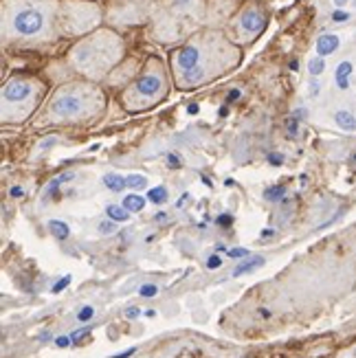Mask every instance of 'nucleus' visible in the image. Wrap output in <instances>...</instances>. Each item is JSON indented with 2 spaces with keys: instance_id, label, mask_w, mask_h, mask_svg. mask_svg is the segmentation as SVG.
Here are the masks:
<instances>
[{
  "instance_id": "1",
  "label": "nucleus",
  "mask_w": 356,
  "mask_h": 358,
  "mask_svg": "<svg viewBox=\"0 0 356 358\" xmlns=\"http://www.w3.org/2000/svg\"><path fill=\"white\" fill-rule=\"evenodd\" d=\"M242 62L240 44L220 29H200L169 53V73L178 90H196L236 71Z\"/></svg>"
},
{
  "instance_id": "2",
  "label": "nucleus",
  "mask_w": 356,
  "mask_h": 358,
  "mask_svg": "<svg viewBox=\"0 0 356 358\" xmlns=\"http://www.w3.org/2000/svg\"><path fill=\"white\" fill-rule=\"evenodd\" d=\"M59 0H3L5 46H44L55 42L59 31Z\"/></svg>"
},
{
  "instance_id": "3",
  "label": "nucleus",
  "mask_w": 356,
  "mask_h": 358,
  "mask_svg": "<svg viewBox=\"0 0 356 358\" xmlns=\"http://www.w3.org/2000/svg\"><path fill=\"white\" fill-rule=\"evenodd\" d=\"M106 103V92L97 82H66L46 101L40 123L42 126H86L101 119Z\"/></svg>"
},
{
  "instance_id": "4",
  "label": "nucleus",
  "mask_w": 356,
  "mask_h": 358,
  "mask_svg": "<svg viewBox=\"0 0 356 358\" xmlns=\"http://www.w3.org/2000/svg\"><path fill=\"white\" fill-rule=\"evenodd\" d=\"M126 55V42L113 29L97 31L77 40L69 51V64L88 82H99Z\"/></svg>"
},
{
  "instance_id": "5",
  "label": "nucleus",
  "mask_w": 356,
  "mask_h": 358,
  "mask_svg": "<svg viewBox=\"0 0 356 358\" xmlns=\"http://www.w3.org/2000/svg\"><path fill=\"white\" fill-rule=\"evenodd\" d=\"M46 95V84L34 75H11L0 92L3 123H22L34 117Z\"/></svg>"
},
{
  "instance_id": "6",
  "label": "nucleus",
  "mask_w": 356,
  "mask_h": 358,
  "mask_svg": "<svg viewBox=\"0 0 356 358\" xmlns=\"http://www.w3.org/2000/svg\"><path fill=\"white\" fill-rule=\"evenodd\" d=\"M167 88H169L167 66L159 57H150L145 62V66L141 69V73L128 84L126 90H123L121 103L132 115L143 113L165 99Z\"/></svg>"
},
{
  "instance_id": "7",
  "label": "nucleus",
  "mask_w": 356,
  "mask_h": 358,
  "mask_svg": "<svg viewBox=\"0 0 356 358\" xmlns=\"http://www.w3.org/2000/svg\"><path fill=\"white\" fill-rule=\"evenodd\" d=\"M205 18V0H163L154 20V36L174 42L187 34H198Z\"/></svg>"
},
{
  "instance_id": "8",
  "label": "nucleus",
  "mask_w": 356,
  "mask_h": 358,
  "mask_svg": "<svg viewBox=\"0 0 356 358\" xmlns=\"http://www.w3.org/2000/svg\"><path fill=\"white\" fill-rule=\"evenodd\" d=\"M101 9L90 0H62L59 31L64 36H88L99 29Z\"/></svg>"
},
{
  "instance_id": "9",
  "label": "nucleus",
  "mask_w": 356,
  "mask_h": 358,
  "mask_svg": "<svg viewBox=\"0 0 356 358\" xmlns=\"http://www.w3.org/2000/svg\"><path fill=\"white\" fill-rule=\"evenodd\" d=\"M269 24V13L264 5H259L257 0H249L231 22V34H234V42L238 44H251L255 38L264 34Z\"/></svg>"
},
{
  "instance_id": "10",
  "label": "nucleus",
  "mask_w": 356,
  "mask_h": 358,
  "mask_svg": "<svg viewBox=\"0 0 356 358\" xmlns=\"http://www.w3.org/2000/svg\"><path fill=\"white\" fill-rule=\"evenodd\" d=\"M339 44H341V40H339L336 36L328 34V36H321L317 40V53L323 57V55H332L336 49H339Z\"/></svg>"
},
{
  "instance_id": "11",
  "label": "nucleus",
  "mask_w": 356,
  "mask_h": 358,
  "mask_svg": "<svg viewBox=\"0 0 356 358\" xmlns=\"http://www.w3.org/2000/svg\"><path fill=\"white\" fill-rule=\"evenodd\" d=\"M334 119H336L339 128H341V130H346V132H356V119H354L352 113H348V110H339V113L334 115Z\"/></svg>"
},
{
  "instance_id": "12",
  "label": "nucleus",
  "mask_w": 356,
  "mask_h": 358,
  "mask_svg": "<svg viewBox=\"0 0 356 358\" xmlns=\"http://www.w3.org/2000/svg\"><path fill=\"white\" fill-rule=\"evenodd\" d=\"M104 185H106L111 192H123V189L128 187V185H126V178L119 176V174H106V176H104Z\"/></svg>"
},
{
  "instance_id": "13",
  "label": "nucleus",
  "mask_w": 356,
  "mask_h": 358,
  "mask_svg": "<svg viewBox=\"0 0 356 358\" xmlns=\"http://www.w3.org/2000/svg\"><path fill=\"white\" fill-rule=\"evenodd\" d=\"M123 207H126L130 213H138V211H143L145 200L141 196H136V194H130V196H126V200H123Z\"/></svg>"
},
{
  "instance_id": "14",
  "label": "nucleus",
  "mask_w": 356,
  "mask_h": 358,
  "mask_svg": "<svg viewBox=\"0 0 356 358\" xmlns=\"http://www.w3.org/2000/svg\"><path fill=\"white\" fill-rule=\"evenodd\" d=\"M49 233H51L53 238H57V240H66L69 227L62 222V220H49Z\"/></svg>"
},
{
  "instance_id": "15",
  "label": "nucleus",
  "mask_w": 356,
  "mask_h": 358,
  "mask_svg": "<svg viewBox=\"0 0 356 358\" xmlns=\"http://www.w3.org/2000/svg\"><path fill=\"white\" fill-rule=\"evenodd\" d=\"M106 213L111 215V220H115V222H126L130 215V211L126 207H115V205H108Z\"/></svg>"
},
{
  "instance_id": "16",
  "label": "nucleus",
  "mask_w": 356,
  "mask_h": 358,
  "mask_svg": "<svg viewBox=\"0 0 356 358\" xmlns=\"http://www.w3.org/2000/svg\"><path fill=\"white\" fill-rule=\"evenodd\" d=\"M126 185L130 187V189L138 192V189H145V187H148V178L143 174H130L126 178Z\"/></svg>"
},
{
  "instance_id": "17",
  "label": "nucleus",
  "mask_w": 356,
  "mask_h": 358,
  "mask_svg": "<svg viewBox=\"0 0 356 358\" xmlns=\"http://www.w3.org/2000/svg\"><path fill=\"white\" fill-rule=\"evenodd\" d=\"M148 198H150L152 205H163V202L167 200V189H165V187H152Z\"/></svg>"
},
{
  "instance_id": "18",
  "label": "nucleus",
  "mask_w": 356,
  "mask_h": 358,
  "mask_svg": "<svg viewBox=\"0 0 356 358\" xmlns=\"http://www.w3.org/2000/svg\"><path fill=\"white\" fill-rule=\"evenodd\" d=\"M350 71H352L350 62H343V64L339 66V71H336V82H339V86H341V88H348V75H350Z\"/></svg>"
},
{
  "instance_id": "19",
  "label": "nucleus",
  "mask_w": 356,
  "mask_h": 358,
  "mask_svg": "<svg viewBox=\"0 0 356 358\" xmlns=\"http://www.w3.org/2000/svg\"><path fill=\"white\" fill-rule=\"evenodd\" d=\"M262 264H264V259H262V257H255V259H251V262L242 264V266H238V268L234 271V275H236V277H240V275H244V273H249V271H253V268L262 266Z\"/></svg>"
},
{
  "instance_id": "20",
  "label": "nucleus",
  "mask_w": 356,
  "mask_h": 358,
  "mask_svg": "<svg viewBox=\"0 0 356 358\" xmlns=\"http://www.w3.org/2000/svg\"><path fill=\"white\" fill-rule=\"evenodd\" d=\"M117 224H119V222H115V220L99 222V233H101V236H111V233H115V231H117Z\"/></svg>"
},
{
  "instance_id": "21",
  "label": "nucleus",
  "mask_w": 356,
  "mask_h": 358,
  "mask_svg": "<svg viewBox=\"0 0 356 358\" xmlns=\"http://www.w3.org/2000/svg\"><path fill=\"white\" fill-rule=\"evenodd\" d=\"M284 192H286L284 187H273V189H266L264 192V198L266 200H280L284 196Z\"/></svg>"
},
{
  "instance_id": "22",
  "label": "nucleus",
  "mask_w": 356,
  "mask_h": 358,
  "mask_svg": "<svg viewBox=\"0 0 356 358\" xmlns=\"http://www.w3.org/2000/svg\"><path fill=\"white\" fill-rule=\"evenodd\" d=\"M308 71H311V75H319L323 71V59L321 57H313L311 64H308Z\"/></svg>"
},
{
  "instance_id": "23",
  "label": "nucleus",
  "mask_w": 356,
  "mask_h": 358,
  "mask_svg": "<svg viewBox=\"0 0 356 358\" xmlns=\"http://www.w3.org/2000/svg\"><path fill=\"white\" fill-rule=\"evenodd\" d=\"M336 358H356V343L354 345H350L348 350H343V352H339V356Z\"/></svg>"
},
{
  "instance_id": "24",
  "label": "nucleus",
  "mask_w": 356,
  "mask_h": 358,
  "mask_svg": "<svg viewBox=\"0 0 356 358\" xmlns=\"http://www.w3.org/2000/svg\"><path fill=\"white\" fill-rule=\"evenodd\" d=\"M92 315H95V310H92L90 306H86V308L82 310V313L77 315V319H80V321H88V319H90Z\"/></svg>"
},
{
  "instance_id": "25",
  "label": "nucleus",
  "mask_w": 356,
  "mask_h": 358,
  "mask_svg": "<svg viewBox=\"0 0 356 358\" xmlns=\"http://www.w3.org/2000/svg\"><path fill=\"white\" fill-rule=\"evenodd\" d=\"M141 294H143V297H152V294H157V286H143Z\"/></svg>"
},
{
  "instance_id": "26",
  "label": "nucleus",
  "mask_w": 356,
  "mask_h": 358,
  "mask_svg": "<svg viewBox=\"0 0 356 358\" xmlns=\"http://www.w3.org/2000/svg\"><path fill=\"white\" fill-rule=\"evenodd\" d=\"M231 222H234V217H231V215H220L218 217V224L220 227H231Z\"/></svg>"
},
{
  "instance_id": "27",
  "label": "nucleus",
  "mask_w": 356,
  "mask_h": 358,
  "mask_svg": "<svg viewBox=\"0 0 356 358\" xmlns=\"http://www.w3.org/2000/svg\"><path fill=\"white\" fill-rule=\"evenodd\" d=\"M246 253H249L246 248H234V251H231L229 255H231V257H244Z\"/></svg>"
},
{
  "instance_id": "28",
  "label": "nucleus",
  "mask_w": 356,
  "mask_h": 358,
  "mask_svg": "<svg viewBox=\"0 0 356 358\" xmlns=\"http://www.w3.org/2000/svg\"><path fill=\"white\" fill-rule=\"evenodd\" d=\"M69 282H71V277H64V279H62V282H59V284H57L53 290H55V292H59V290L64 288V286H69Z\"/></svg>"
},
{
  "instance_id": "29",
  "label": "nucleus",
  "mask_w": 356,
  "mask_h": 358,
  "mask_svg": "<svg viewBox=\"0 0 356 358\" xmlns=\"http://www.w3.org/2000/svg\"><path fill=\"white\" fill-rule=\"evenodd\" d=\"M220 262H222V259H220L218 255H213V257L209 259V268H215V266H220Z\"/></svg>"
},
{
  "instance_id": "30",
  "label": "nucleus",
  "mask_w": 356,
  "mask_h": 358,
  "mask_svg": "<svg viewBox=\"0 0 356 358\" xmlns=\"http://www.w3.org/2000/svg\"><path fill=\"white\" fill-rule=\"evenodd\" d=\"M311 92H313V97H317V92H319V82L317 80L311 82Z\"/></svg>"
},
{
  "instance_id": "31",
  "label": "nucleus",
  "mask_w": 356,
  "mask_h": 358,
  "mask_svg": "<svg viewBox=\"0 0 356 358\" xmlns=\"http://www.w3.org/2000/svg\"><path fill=\"white\" fill-rule=\"evenodd\" d=\"M136 315H138V310H136V308H130V310H128V317H130V319H134Z\"/></svg>"
},
{
  "instance_id": "32",
  "label": "nucleus",
  "mask_w": 356,
  "mask_h": 358,
  "mask_svg": "<svg viewBox=\"0 0 356 358\" xmlns=\"http://www.w3.org/2000/svg\"><path fill=\"white\" fill-rule=\"evenodd\" d=\"M334 3H336V7H346L350 0H334Z\"/></svg>"
},
{
  "instance_id": "33",
  "label": "nucleus",
  "mask_w": 356,
  "mask_h": 358,
  "mask_svg": "<svg viewBox=\"0 0 356 358\" xmlns=\"http://www.w3.org/2000/svg\"><path fill=\"white\" fill-rule=\"evenodd\" d=\"M57 345H62V348L69 345V338H57Z\"/></svg>"
}]
</instances>
